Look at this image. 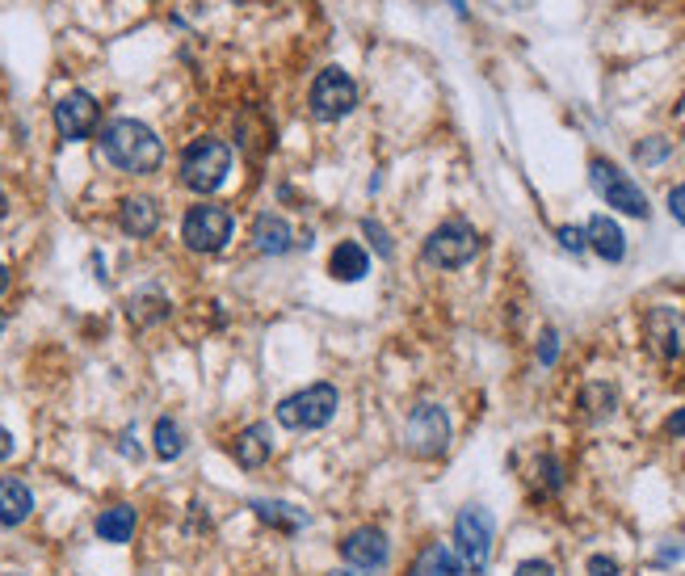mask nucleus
<instances>
[{
    "label": "nucleus",
    "mask_w": 685,
    "mask_h": 576,
    "mask_svg": "<svg viewBox=\"0 0 685 576\" xmlns=\"http://www.w3.org/2000/svg\"><path fill=\"white\" fill-rule=\"evenodd\" d=\"M231 173V148L224 139H193L181 152V181L193 193H215Z\"/></svg>",
    "instance_id": "obj_2"
},
{
    "label": "nucleus",
    "mask_w": 685,
    "mask_h": 576,
    "mask_svg": "<svg viewBox=\"0 0 685 576\" xmlns=\"http://www.w3.org/2000/svg\"><path fill=\"white\" fill-rule=\"evenodd\" d=\"M337 404H341L337 387L311 384L278 404V425H286V429H324V425L337 417Z\"/></svg>",
    "instance_id": "obj_4"
},
{
    "label": "nucleus",
    "mask_w": 685,
    "mask_h": 576,
    "mask_svg": "<svg viewBox=\"0 0 685 576\" xmlns=\"http://www.w3.org/2000/svg\"><path fill=\"white\" fill-rule=\"evenodd\" d=\"M589 576H623L614 556H589Z\"/></svg>",
    "instance_id": "obj_28"
},
{
    "label": "nucleus",
    "mask_w": 685,
    "mask_h": 576,
    "mask_svg": "<svg viewBox=\"0 0 685 576\" xmlns=\"http://www.w3.org/2000/svg\"><path fill=\"white\" fill-rule=\"evenodd\" d=\"M363 231L370 236V245H375V252H379V257H391V236L383 231L379 219H363Z\"/></svg>",
    "instance_id": "obj_25"
},
{
    "label": "nucleus",
    "mask_w": 685,
    "mask_h": 576,
    "mask_svg": "<svg viewBox=\"0 0 685 576\" xmlns=\"http://www.w3.org/2000/svg\"><path fill=\"white\" fill-rule=\"evenodd\" d=\"M589 181H593V190H597V198H602L606 207H614V211L631 215V219H647V215H652L647 193L639 190L614 160H602V156H597L589 165Z\"/></svg>",
    "instance_id": "obj_5"
},
{
    "label": "nucleus",
    "mask_w": 685,
    "mask_h": 576,
    "mask_svg": "<svg viewBox=\"0 0 685 576\" xmlns=\"http://www.w3.org/2000/svg\"><path fill=\"white\" fill-rule=\"evenodd\" d=\"M647 328H652V341H656V349H661V358H677V354L685 349V325L677 320V311L673 308L652 311Z\"/></svg>",
    "instance_id": "obj_16"
},
{
    "label": "nucleus",
    "mask_w": 685,
    "mask_h": 576,
    "mask_svg": "<svg viewBox=\"0 0 685 576\" xmlns=\"http://www.w3.org/2000/svg\"><path fill=\"white\" fill-rule=\"evenodd\" d=\"M585 240H589V249L602 257V261H609V266H618L623 257H627V236H623V228L609 219V215H593L589 228H585Z\"/></svg>",
    "instance_id": "obj_12"
},
{
    "label": "nucleus",
    "mask_w": 685,
    "mask_h": 576,
    "mask_svg": "<svg viewBox=\"0 0 685 576\" xmlns=\"http://www.w3.org/2000/svg\"><path fill=\"white\" fill-rule=\"evenodd\" d=\"M4 290H9V266L0 261V295H4Z\"/></svg>",
    "instance_id": "obj_34"
},
{
    "label": "nucleus",
    "mask_w": 685,
    "mask_h": 576,
    "mask_svg": "<svg viewBox=\"0 0 685 576\" xmlns=\"http://www.w3.org/2000/svg\"><path fill=\"white\" fill-rule=\"evenodd\" d=\"M152 450H156V459H181V450H186V434H181V425L172 421V417H160L152 429Z\"/></svg>",
    "instance_id": "obj_22"
},
{
    "label": "nucleus",
    "mask_w": 685,
    "mask_h": 576,
    "mask_svg": "<svg viewBox=\"0 0 685 576\" xmlns=\"http://www.w3.org/2000/svg\"><path fill=\"white\" fill-rule=\"evenodd\" d=\"M101 156L115 165L118 173L148 177L160 169L165 143H160V135L148 122H139V118H115V122L101 127Z\"/></svg>",
    "instance_id": "obj_1"
},
{
    "label": "nucleus",
    "mask_w": 685,
    "mask_h": 576,
    "mask_svg": "<svg viewBox=\"0 0 685 576\" xmlns=\"http://www.w3.org/2000/svg\"><path fill=\"white\" fill-rule=\"evenodd\" d=\"M514 576H555V568L547 559H526V564H517Z\"/></svg>",
    "instance_id": "obj_30"
},
{
    "label": "nucleus",
    "mask_w": 685,
    "mask_h": 576,
    "mask_svg": "<svg viewBox=\"0 0 685 576\" xmlns=\"http://www.w3.org/2000/svg\"><path fill=\"white\" fill-rule=\"evenodd\" d=\"M4 211H9V198H4V190H0V219H4Z\"/></svg>",
    "instance_id": "obj_35"
},
{
    "label": "nucleus",
    "mask_w": 685,
    "mask_h": 576,
    "mask_svg": "<svg viewBox=\"0 0 685 576\" xmlns=\"http://www.w3.org/2000/svg\"><path fill=\"white\" fill-rule=\"evenodd\" d=\"M404 443L417 459H438L441 450L450 446V417L438 404H417L413 417L404 425Z\"/></svg>",
    "instance_id": "obj_8"
},
{
    "label": "nucleus",
    "mask_w": 685,
    "mask_h": 576,
    "mask_svg": "<svg viewBox=\"0 0 685 576\" xmlns=\"http://www.w3.org/2000/svg\"><path fill=\"white\" fill-rule=\"evenodd\" d=\"M408 576H463V564L455 559L450 547H441V543H429L417 559H413V568Z\"/></svg>",
    "instance_id": "obj_21"
},
{
    "label": "nucleus",
    "mask_w": 685,
    "mask_h": 576,
    "mask_svg": "<svg viewBox=\"0 0 685 576\" xmlns=\"http://www.w3.org/2000/svg\"><path fill=\"white\" fill-rule=\"evenodd\" d=\"M13 450H18V443H13V434L0 425V463L4 459H13Z\"/></svg>",
    "instance_id": "obj_31"
},
{
    "label": "nucleus",
    "mask_w": 685,
    "mask_h": 576,
    "mask_svg": "<svg viewBox=\"0 0 685 576\" xmlns=\"http://www.w3.org/2000/svg\"><path fill=\"white\" fill-rule=\"evenodd\" d=\"M252 245L261 252H269V257H282V252H290V245H295V231H290V224L278 219V215H261V219L252 224Z\"/></svg>",
    "instance_id": "obj_17"
},
{
    "label": "nucleus",
    "mask_w": 685,
    "mask_h": 576,
    "mask_svg": "<svg viewBox=\"0 0 685 576\" xmlns=\"http://www.w3.org/2000/svg\"><path fill=\"white\" fill-rule=\"evenodd\" d=\"M555 236H559V245H564L568 252H585V249H589V240H585V228H572V224H564V228L555 231Z\"/></svg>",
    "instance_id": "obj_26"
},
{
    "label": "nucleus",
    "mask_w": 685,
    "mask_h": 576,
    "mask_svg": "<svg viewBox=\"0 0 685 576\" xmlns=\"http://www.w3.org/2000/svg\"><path fill=\"white\" fill-rule=\"evenodd\" d=\"M358 106V85L341 68H324L316 85H311V115L324 122H337Z\"/></svg>",
    "instance_id": "obj_9"
},
{
    "label": "nucleus",
    "mask_w": 685,
    "mask_h": 576,
    "mask_svg": "<svg viewBox=\"0 0 685 576\" xmlns=\"http://www.w3.org/2000/svg\"><path fill=\"white\" fill-rule=\"evenodd\" d=\"M341 556L354 573H375L391 556V543H387L379 526H358V530H349L341 538Z\"/></svg>",
    "instance_id": "obj_11"
},
{
    "label": "nucleus",
    "mask_w": 685,
    "mask_h": 576,
    "mask_svg": "<svg viewBox=\"0 0 685 576\" xmlns=\"http://www.w3.org/2000/svg\"><path fill=\"white\" fill-rule=\"evenodd\" d=\"M455 552L458 564L471 576H479L493 559V514L484 505H467L455 518Z\"/></svg>",
    "instance_id": "obj_3"
},
{
    "label": "nucleus",
    "mask_w": 685,
    "mask_h": 576,
    "mask_svg": "<svg viewBox=\"0 0 685 576\" xmlns=\"http://www.w3.org/2000/svg\"><path fill=\"white\" fill-rule=\"evenodd\" d=\"M135 518L131 505H110V509H101V518H97V538L101 543H131L135 538Z\"/></svg>",
    "instance_id": "obj_20"
},
{
    "label": "nucleus",
    "mask_w": 685,
    "mask_h": 576,
    "mask_svg": "<svg viewBox=\"0 0 685 576\" xmlns=\"http://www.w3.org/2000/svg\"><path fill=\"white\" fill-rule=\"evenodd\" d=\"M328 274L337 278V282H363L366 274H370V252L358 245V240H341L332 257H328Z\"/></svg>",
    "instance_id": "obj_15"
},
{
    "label": "nucleus",
    "mask_w": 685,
    "mask_h": 576,
    "mask_svg": "<svg viewBox=\"0 0 685 576\" xmlns=\"http://www.w3.org/2000/svg\"><path fill=\"white\" fill-rule=\"evenodd\" d=\"M97 122H101V106H97L93 93H68L63 101L56 106V131L59 139H68V143H80V139H89L97 131Z\"/></svg>",
    "instance_id": "obj_10"
},
{
    "label": "nucleus",
    "mask_w": 685,
    "mask_h": 576,
    "mask_svg": "<svg viewBox=\"0 0 685 576\" xmlns=\"http://www.w3.org/2000/svg\"><path fill=\"white\" fill-rule=\"evenodd\" d=\"M665 434H668V438H682V434H685V408H682V413H673V417H668V421H665Z\"/></svg>",
    "instance_id": "obj_32"
},
{
    "label": "nucleus",
    "mask_w": 685,
    "mask_h": 576,
    "mask_svg": "<svg viewBox=\"0 0 685 576\" xmlns=\"http://www.w3.org/2000/svg\"><path fill=\"white\" fill-rule=\"evenodd\" d=\"M34 514V493L18 476H0V526H21Z\"/></svg>",
    "instance_id": "obj_14"
},
{
    "label": "nucleus",
    "mask_w": 685,
    "mask_h": 576,
    "mask_svg": "<svg viewBox=\"0 0 685 576\" xmlns=\"http://www.w3.org/2000/svg\"><path fill=\"white\" fill-rule=\"evenodd\" d=\"M534 476L543 480V493H559V488H564V463L552 459V455H543V459L534 463Z\"/></svg>",
    "instance_id": "obj_24"
},
{
    "label": "nucleus",
    "mask_w": 685,
    "mask_h": 576,
    "mask_svg": "<svg viewBox=\"0 0 685 576\" xmlns=\"http://www.w3.org/2000/svg\"><path fill=\"white\" fill-rule=\"evenodd\" d=\"M118 224H122L127 236H152V231L160 228V207H156L152 198H139V193H135V198L122 202Z\"/></svg>",
    "instance_id": "obj_18"
},
{
    "label": "nucleus",
    "mask_w": 685,
    "mask_h": 576,
    "mask_svg": "<svg viewBox=\"0 0 685 576\" xmlns=\"http://www.w3.org/2000/svg\"><path fill=\"white\" fill-rule=\"evenodd\" d=\"M231 231H236V219L219 202H202L181 219V240L193 252H224L231 245Z\"/></svg>",
    "instance_id": "obj_7"
},
{
    "label": "nucleus",
    "mask_w": 685,
    "mask_h": 576,
    "mask_svg": "<svg viewBox=\"0 0 685 576\" xmlns=\"http://www.w3.org/2000/svg\"><path fill=\"white\" fill-rule=\"evenodd\" d=\"M328 576H358V573H354V568H349V573H328Z\"/></svg>",
    "instance_id": "obj_36"
},
{
    "label": "nucleus",
    "mask_w": 685,
    "mask_h": 576,
    "mask_svg": "<svg viewBox=\"0 0 685 576\" xmlns=\"http://www.w3.org/2000/svg\"><path fill=\"white\" fill-rule=\"evenodd\" d=\"M240 4H245V0H240Z\"/></svg>",
    "instance_id": "obj_37"
},
{
    "label": "nucleus",
    "mask_w": 685,
    "mask_h": 576,
    "mask_svg": "<svg viewBox=\"0 0 685 576\" xmlns=\"http://www.w3.org/2000/svg\"><path fill=\"white\" fill-rule=\"evenodd\" d=\"M668 215L685 228V181L677 186V190H668Z\"/></svg>",
    "instance_id": "obj_29"
},
{
    "label": "nucleus",
    "mask_w": 685,
    "mask_h": 576,
    "mask_svg": "<svg viewBox=\"0 0 685 576\" xmlns=\"http://www.w3.org/2000/svg\"><path fill=\"white\" fill-rule=\"evenodd\" d=\"M269 455H274V443H269V429L266 425H248L236 434V443H231V459L240 463L245 471H257V467H266Z\"/></svg>",
    "instance_id": "obj_13"
},
{
    "label": "nucleus",
    "mask_w": 685,
    "mask_h": 576,
    "mask_svg": "<svg viewBox=\"0 0 685 576\" xmlns=\"http://www.w3.org/2000/svg\"><path fill=\"white\" fill-rule=\"evenodd\" d=\"M169 316V299L156 295V290H143L131 299V320L135 325H152V320H165Z\"/></svg>",
    "instance_id": "obj_23"
},
{
    "label": "nucleus",
    "mask_w": 685,
    "mask_h": 576,
    "mask_svg": "<svg viewBox=\"0 0 685 576\" xmlns=\"http://www.w3.org/2000/svg\"><path fill=\"white\" fill-rule=\"evenodd\" d=\"M476 252H479V231L471 228L467 219H446L441 228L429 231L420 257L438 269H458V266H467Z\"/></svg>",
    "instance_id": "obj_6"
},
{
    "label": "nucleus",
    "mask_w": 685,
    "mask_h": 576,
    "mask_svg": "<svg viewBox=\"0 0 685 576\" xmlns=\"http://www.w3.org/2000/svg\"><path fill=\"white\" fill-rule=\"evenodd\" d=\"M555 349H559V346H555V332H543V349H538V358L552 366L555 363Z\"/></svg>",
    "instance_id": "obj_33"
},
{
    "label": "nucleus",
    "mask_w": 685,
    "mask_h": 576,
    "mask_svg": "<svg viewBox=\"0 0 685 576\" xmlns=\"http://www.w3.org/2000/svg\"><path fill=\"white\" fill-rule=\"evenodd\" d=\"M252 514H257V522H266V526L282 530V535H295V530H304L307 526L304 509H295V505H286V500H252Z\"/></svg>",
    "instance_id": "obj_19"
},
{
    "label": "nucleus",
    "mask_w": 685,
    "mask_h": 576,
    "mask_svg": "<svg viewBox=\"0 0 685 576\" xmlns=\"http://www.w3.org/2000/svg\"><path fill=\"white\" fill-rule=\"evenodd\" d=\"M682 556H685V538H668L665 547L656 552V564H661V568H668V564H677Z\"/></svg>",
    "instance_id": "obj_27"
}]
</instances>
